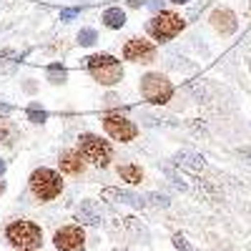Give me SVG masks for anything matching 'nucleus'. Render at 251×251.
Returning a JSON list of instances; mask_svg holds the SVG:
<instances>
[{
    "instance_id": "obj_1",
    "label": "nucleus",
    "mask_w": 251,
    "mask_h": 251,
    "mask_svg": "<svg viewBox=\"0 0 251 251\" xmlns=\"http://www.w3.org/2000/svg\"><path fill=\"white\" fill-rule=\"evenodd\" d=\"M5 239L20 251H33L43 244V231L33 221H13L5 228Z\"/></svg>"
},
{
    "instance_id": "obj_2",
    "label": "nucleus",
    "mask_w": 251,
    "mask_h": 251,
    "mask_svg": "<svg viewBox=\"0 0 251 251\" xmlns=\"http://www.w3.org/2000/svg\"><path fill=\"white\" fill-rule=\"evenodd\" d=\"M83 66H86L91 71V75L103 83V86H113V83H118L123 78V68H121V63L108 55V53H103V55H88L86 60H83Z\"/></svg>"
},
{
    "instance_id": "obj_3",
    "label": "nucleus",
    "mask_w": 251,
    "mask_h": 251,
    "mask_svg": "<svg viewBox=\"0 0 251 251\" xmlns=\"http://www.w3.org/2000/svg\"><path fill=\"white\" fill-rule=\"evenodd\" d=\"M60 188H63V181H60V176L55 171H50V169L33 171V176H30V191L35 194V199L50 201V199H55L60 194Z\"/></svg>"
},
{
    "instance_id": "obj_4",
    "label": "nucleus",
    "mask_w": 251,
    "mask_h": 251,
    "mask_svg": "<svg viewBox=\"0 0 251 251\" xmlns=\"http://www.w3.org/2000/svg\"><path fill=\"white\" fill-rule=\"evenodd\" d=\"M141 93L151 103H166L174 93V86H171V80L163 78L161 73H149V75L141 78Z\"/></svg>"
},
{
    "instance_id": "obj_5",
    "label": "nucleus",
    "mask_w": 251,
    "mask_h": 251,
    "mask_svg": "<svg viewBox=\"0 0 251 251\" xmlns=\"http://www.w3.org/2000/svg\"><path fill=\"white\" fill-rule=\"evenodd\" d=\"M181 30H183V20L176 13H158V15L151 18V23H149V33L156 40H171Z\"/></svg>"
},
{
    "instance_id": "obj_6",
    "label": "nucleus",
    "mask_w": 251,
    "mask_h": 251,
    "mask_svg": "<svg viewBox=\"0 0 251 251\" xmlns=\"http://www.w3.org/2000/svg\"><path fill=\"white\" fill-rule=\"evenodd\" d=\"M78 141H80V156L83 158L93 161L96 166H108V161H111V146L103 138H98L93 133H83Z\"/></svg>"
},
{
    "instance_id": "obj_7",
    "label": "nucleus",
    "mask_w": 251,
    "mask_h": 251,
    "mask_svg": "<svg viewBox=\"0 0 251 251\" xmlns=\"http://www.w3.org/2000/svg\"><path fill=\"white\" fill-rule=\"evenodd\" d=\"M55 249L58 251H83L86 249V234L80 226H66L55 231Z\"/></svg>"
},
{
    "instance_id": "obj_8",
    "label": "nucleus",
    "mask_w": 251,
    "mask_h": 251,
    "mask_svg": "<svg viewBox=\"0 0 251 251\" xmlns=\"http://www.w3.org/2000/svg\"><path fill=\"white\" fill-rule=\"evenodd\" d=\"M123 58L133 60V63H151L156 58V48L143 38H131L128 43L123 46Z\"/></svg>"
},
{
    "instance_id": "obj_9",
    "label": "nucleus",
    "mask_w": 251,
    "mask_h": 251,
    "mask_svg": "<svg viewBox=\"0 0 251 251\" xmlns=\"http://www.w3.org/2000/svg\"><path fill=\"white\" fill-rule=\"evenodd\" d=\"M103 126H106V131L111 138L116 141H133L138 128L128 121V118H123V116H106L103 118Z\"/></svg>"
},
{
    "instance_id": "obj_10",
    "label": "nucleus",
    "mask_w": 251,
    "mask_h": 251,
    "mask_svg": "<svg viewBox=\"0 0 251 251\" xmlns=\"http://www.w3.org/2000/svg\"><path fill=\"white\" fill-rule=\"evenodd\" d=\"M75 219H78L80 224H91V226L100 224V221H103V214H100V206H98L96 201H80V206H78V211H75Z\"/></svg>"
},
{
    "instance_id": "obj_11",
    "label": "nucleus",
    "mask_w": 251,
    "mask_h": 251,
    "mask_svg": "<svg viewBox=\"0 0 251 251\" xmlns=\"http://www.w3.org/2000/svg\"><path fill=\"white\" fill-rule=\"evenodd\" d=\"M103 199H106V201L131 203V206H146V199L143 196H136L131 191H121V188H103Z\"/></svg>"
},
{
    "instance_id": "obj_12",
    "label": "nucleus",
    "mask_w": 251,
    "mask_h": 251,
    "mask_svg": "<svg viewBox=\"0 0 251 251\" xmlns=\"http://www.w3.org/2000/svg\"><path fill=\"white\" fill-rule=\"evenodd\" d=\"M211 23H214V28H216L219 33H224V35H228V33L236 30V18H234L231 10H214Z\"/></svg>"
},
{
    "instance_id": "obj_13",
    "label": "nucleus",
    "mask_w": 251,
    "mask_h": 251,
    "mask_svg": "<svg viewBox=\"0 0 251 251\" xmlns=\"http://www.w3.org/2000/svg\"><path fill=\"white\" fill-rule=\"evenodd\" d=\"M60 171H66V174H80L83 171V161H80V151H66L60 156Z\"/></svg>"
},
{
    "instance_id": "obj_14",
    "label": "nucleus",
    "mask_w": 251,
    "mask_h": 251,
    "mask_svg": "<svg viewBox=\"0 0 251 251\" xmlns=\"http://www.w3.org/2000/svg\"><path fill=\"white\" fill-rule=\"evenodd\" d=\"M176 163L178 166H186V169H191V171H203V156H196V153H188V151H183V153H178L176 156Z\"/></svg>"
},
{
    "instance_id": "obj_15",
    "label": "nucleus",
    "mask_w": 251,
    "mask_h": 251,
    "mask_svg": "<svg viewBox=\"0 0 251 251\" xmlns=\"http://www.w3.org/2000/svg\"><path fill=\"white\" fill-rule=\"evenodd\" d=\"M18 138V126L8 118H0V143L3 146H13V141Z\"/></svg>"
},
{
    "instance_id": "obj_16",
    "label": "nucleus",
    "mask_w": 251,
    "mask_h": 251,
    "mask_svg": "<svg viewBox=\"0 0 251 251\" xmlns=\"http://www.w3.org/2000/svg\"><path fill=\"white\" fill-rule=\"evenodd\" d=\"M118 176H121L126 183H141L143 171L138 169V166H133V163H126V166H121V169H118Z\"/></svg>"
},
{
    "instance_id": "obj_17",
    "label": "nucleus",
    "mask_w": 251,
    "mask_h": 251,
    "mask_svg": "<svg viewBox=\"0 0 251 251\" xmlns=\"http://www.w3.org/2000/svg\"><path fill=\"white\" fill-rule=\"evenodd\" d=\"M103 23H106L108 28H121L126 23V15L121 8H108L106 13H103Z\"/></svg>"
},
{
    "instance_id": "obj_18",
    "label": "nucleus",
    "mask_w": 251,
    "mask_h": 251,
    "mask_svg": "<svg viewBox=\"0 0 251 251\" xmlns=\"http://www.w3.org/2000/svg\"><path fill=\"white\" fill-rule=\"evenodd\" d=\"M78 43H80V46H93V43H96V30H91V28L80 30V33H78Z\"/></svg>"
},
{
    "instance_id": "obj_19",
    "label": "nucleus",
    "mask_w": 251,
    "mask_h": 251,
    "mask_svg": "<svg viewBox=\"0 0 251 251\" xmlns=\"http://www.w3.org/2000/svg\"><path fill=\"white\" fill-rule=\"evenodd\" d=\"M174 246H176L178 251H194L191 246H188V241H186L181 234H176V236H174Z\"/></svg>"
},
{
    "instance_id": "obj_20",
    "label": "nucleus",
    "mask_w": 251,
    "mask_h": 251,
    "mask_svg": "<svg viewBox=\"0 0 251 251\" xmlns=\"http://www.w3.org/2000/svg\"><path fill=\"white\" fill-rule=\"evenodd\" d=\"M28 116H30V121H35V123L46 121V111H38V108H30V111H28Z\"/></svg>"
},
{
    "instance_id": "obj_21",
    "label": "nucleus",
    "mask_w": 251,
    "mask_h": 251,
    "mask_svg": "<svg viewBox=\"0 0 251 251\" xmlns=\"http://www.w3.org/2000/svg\"><path fill=\"white\" fill-rule=\"evenodd\" d=\"M63 78H66V71H63V68H50V80L53 83H60Z\"/></svg>"
},
{
    "instance_id": "obj_22",
    "label": "nucleus",
    "mask_w": 251,
    "mask_h": 251,
    "mask_svg": "<svg viewBox=\"0 0 251 251\" xmlns=\"http://www.w3.org/2000/svg\"><path fill=\"white\" fill-rule=\"evenodd\" d=\"M73 15H75V10H63L60 18H63V20H68V18H73Z\"/></svg>"
},
{
    "instance_id": "obj_23",
    "label": "nucleus",
    "mask_w": 251,
    "mask_h": 251,
    "mask_svg": "<svg viewBox=\"0 0 251 251\" xmlns=\"http://www.w3.org/2000/svg\"><path fill=\"white\" fill-rule=\"evenodd\" d=\"M128 5L131 8H138V5H143V0H128Z\"/></svg>"
},
{
    "instance_id": "obj_24",
    "label": "nucleus",
    "mask_w": 251,
    "mask_h": 251,
    "mask_svg": "<svg viewBox=\"0 0 251 251\" xmlns=\"http://www.w3.org/2000/svg\"><path fill=\"white\" fill-rule=\"evenodd\" d=\"M3 174H5V161L0 158V176H3Z\"/></svg>"
},
{
    "instance_id": "obj_25",
    "label": "nucleus",
    "mask_w": 251,
    "mask_h": 251,
    "mask_svg": "<svg viewBox=\"0 0 251 251\" xmlns=\"http://www.w3.org/2000/svg\"><path fill=\"white\" fill-rule=\"evenodd\" d=\"M171 3H178V5H183V3H188V0H171Z\"/></svg>"
},
{
    "instance_id": "obj_26",
    "label": "nucleus",
    "mask_w": 251,
    "mask_h": 251,
    "mask_svg": "<svg viewBox=\"0 0 251 251\" xmlns=\"http://www.w3.org/2000/svg\"><path fill=\"white\" fill-rule=\"evenodd\" d=\"M3 191H5V183H3V181H0V194H3Z\"/></svg>"
}]
</instances>
